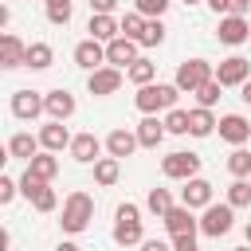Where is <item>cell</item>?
Here are the masks:
<instances>
[{"label": "cell", "mask_w": 251, "mask_h": 251, "mask_svg": "<svg viewBox=\"0 0 251 251\" xmlns=\"http://www.w3.org/2000/svg\"><path fill=\"white\" fill-rule=\"evenodd\" d=\"M114 243L118 247H141L145 243V224H141V208L133 204V200H126V204H118V212H114Z\"/></svg>", "instance_id": "6da1fadb"}, {"label": "cell", "mask_w": 251, "mask_h": 251, "mask_svg": "<svg viewBox=\"0 0 251 251\" xmlns=\"http://www.w3.org/2000/svg\"><path fill=\"white\" fill-rule=\"evenodd\" d=\"M90 220H94V196L82 192V188L67 192V200H63V220H59L63 231H67V235H78V231L90 227Z\"/></svg>", "instance_id": "7a4b0ae2"}, {"label": "cell", "mask_w": 251, "mask_h": 251, "mask_svg": "<svg viewBox=\"0 0 251 251\" xmlns=\"http://www.w3.org/2000/svg\"><path fill=\"white\" fill-rule=\"evenodd\" d=\"M176 98H180L176 82H149V86H137L133 106L141 114H161V110H176Z\"/></svg>", "instance_id": "3957f363"}, {"label": "cell", "mask_w": 251, "mask_h": 251, "mask_svg": "<svg viewBox=\"0 0 251 251\" xmlns=\"http://www.w3.org/2000/svg\"><path fill=\"white\" fill-rule=\"evenodd\" d=\"M216 78V67L208 63V59H184L180 67H176V75H173V82H176V90L180 94H196L204 82H212Z\"/></svg>", "instance_id": "277c9868"}, {"label": "cell", "mask_w": 251, "mask_h": 251, "mask_svg": "<svg viewBox=\"0 0 251 251\" xmlns=\"http://www.w3.org/2000/svg\"><path fill=\"white\" fill-rule=\"evenodd\" d=\"M235 227V208L224 200V204H208L204 212H200V235H208V239H220V235H227Z\"/></svg>", "instance_id": "5b68a950"}, {"label": "cell", "mask_w": 251, "mask_h": 251, "mask_svg": "<svg viewBox=\"0 0 251 251\" xmlns=\"http://www.w3.org/2000/svg\"><path fill=\"white\" fill-rule=\"evenodd\" d=\"M20 192H24V196L31 200V208H35V212H43V216L59 208V196H55V188H51L47 180H39V176H31L27 169H24V176H20Z\"/></svg>", "instance_id": "8992f818"}, {"label": "cell", "mask_w": 251, "mask_h": 251, "mask_svg": "<svg viewBox=\"0 0 251 251\" xmlns=\"http://www.w3.org/2000/svg\"><path fill=\"white\" fill-rule=\"evenodd\" d=\"M161 173L169 180H192V176H200V157L188 149H176V153L161 157Z\"/></svg>", "instance_id": "52a82bcc"}, {"label": "cell", "mask_w": 251, "mask_h": 251, "mask_svg": "<svg viewBox=\"0 0 251 251\" xmlns=\"http://www.w3.org/2000/svg\"><path fill=\"white\" fill-rule=\"evenodd\" d=\"M39 114H47V98L39 94V90H12V118H20V122H35Z\"/></svg>", "instance_id": "ba28073f"}, {"label": "cell", "mask_w": 251, "mask_h": 251, "mask_svg": "<svg viewBox=\"0 0 251 251\" xmlns=\"http://www.w3.org/2000/svg\"><path fill=\"white\" fill-rule=\"evenodd\" d=\"M216 82H220V86H243V82H251V63H247L243 55H227V59H220V67H216Z\"/></svg>", "instance_id": "9c48e42d"}, {"label": "cell", "mask_w": 251, "mask_h": 251, "mask_svg": "<svg viewBox=\"0 0 251 251\" xmlns=\"http://www.w3.org/2000/svg\"><path fill=\"white\" fill-rule=\"evenodd\" d=\"M122 82H126V75H122L118 67H98L94 75H86V90H90L94 98H110V94H118Z\"/></svg>", "instance_id": "30bf717a"}, {"label": "cell", "mask_w": 251, "mask_h": 251, "mask_svg": "<svg viewBox=\"0 0 251 251\" xmlns=\"http://www.w3.org/2000/svg\"><path fill=\"white\" fill-rule=\"evenodd\" d=\"M216 39L227 43V47L247 43V39H251V24H247V16H220V24H216Z\"/></svg>", "instance_id": "8fae6325"}, {"label": "cell", "mask_w": 251, "mask_h": 251, "mask_svg": "<svg viewBox=\"0 0 251 251\" xmlns=\"http://www.w3.org/2000/svg\"><path fill=\"white\" fill-rule=\"evenodd\" d=\"M141 43H133V39H126V35H118L114 43H106V67H118V71H129V63H137L141 55Z\"/></svg>", "instance_id": "7c38bea8"}, {"label": "cell", "mask_w": 251, "mask_h": 251, "mask_svg": "<svg viewBox=\"0 0 251 251\" xmlns=\"http://www.w3.org/2000/svg\"><path fill=\"white\" fill-rule=\"evenodd\" d=\"M75 67H82L86 75H94L98 67H106V43H98V39H82V43H75Z\"/></svg>", "instance_id": "4fadbf2b"}, {"label": "cell", "mask_w": 251, "mask_h": 251, "mask_svg": "<svg viewBox=\"0 0 251 251\" xmlns=\"http://www.w3.org/2000/svg\"><path fill=\"white\" fill-rule=\"evenodd\" d=\"M180 204L192 208V212H204L208 204H216V200H212V180H204V176L184 180V188H180Z\"/></svg>", "instance_id": "5bb4252c"}, {"label": "cell", "mask_w": 251, "mask_h": 251, "mask_svg": "<svg viewBox=\"0 0 251 251\" xmlns=\"http://www.w3.org/2000/svg\"><path fill=\"white\" fill-rule=\"evenodd\" d=\"M216 129H220V137H224L231 149H239V145H247V141H251V122H247L243 114H224Z\"/></svg>", "instance_id": "9a60e30c"}, {"label": "cell", "mask_w": 251, "mask_h": 251, "mask_svg": "<svg viewBox=\"0 0 251 251\" xmlns=\"http://www.w3.org/2000/svg\"><path fill=\"white\" fill-rule=\"evenodd\" d=\"M43 98H47V118H51V122H67V118H75V110H78V102H75V94H71L67 86L47 90Z\"/></svg>", "instance_id": "2e32d148"}, {"label": "cell", "mask_w": 251, "mask_h": 251, "mask_svg": "<svg viewBox=\"0 0 251 251\" xmlns=\"http://www.w3.org/2000/svg\"><path fill=\"white\" fill-rule=\"evenodd\" d=\"M35 137H39V145H43L47 153H63V149H71V141H75V133L67 129V122H47Z\"/></svg>", "instance_id": "e0dca14e"}, {"label": "cell", "mask_w": 251, "mask_h": 251, "mask_svg": "<svg viewBox=\"0 0 251 251\" xmlns=\"http://www.w3.org/2000/svg\"><path fill=\"white\" fill-rule=\"evenodd\" d=\"M165 231L176 239V235H196L200 231V220L192 216V208H184V204H176V208H169V216H165Z\"/></svg>", "instance_id": "ac0fdd59"}, {"label": "cell", "mask_w": 251, "mask_h": 251, "mask_svg": "<svg viewBox=\"0 0 251 251\" xmlns=\"http://www.w3.org/2000/svg\"><path fill=\"white\" fill-rule=\"evenodd\" d=\"M24 59H27V43H24L20 35L4 31V35H0V67H4V71H16V67H24Z\"/></svg>", "instance_id": "d6986e66"}, {"label": "cell", "mask_w": 251, "mask_h": 251, "mask_svg": "<svg viewBox=\"0 0 251 251\" xmlns=\"http://www.w3.org/2000/svg\"><path fill=\"white\" fill-rule=\"evenodd\" d=\"M133 133H137V145H141V149H157V145L165 141V133H169V129H165V118L145 114V118L137 122V129H133Z\"/></svg>", "instance_id": "ffe728a7"}, {"label": "cell", "mask_w": 251, "mask_h": 251, "mask_svg": "<svg viewBox=\"0 0 251 251\" xmlns=\"http://www.w3.org/2000/svg\"><path fill=\"white\" fill-rule=\"evenodd\" d=\"M137 149H141V145H137V133H133V129H122V126H118V129L106 133V157H118V161H122V157H133Z\"/></svg>", "instance_id": "44dd1931"}, {"label": "cell", "mask_w": 251, "mask_h": 251, "mask_svg": "<svg viewBox=\"0 0 251 251\" xmlns=\"http://www.w3.org/2000/svg\"><path fill=\"white\" fill-rule=\"evenodd\" d=\"M102 149H106V141H98L94 133H75V141H71V157L78 165H94L102 157Z\"/></svg>", "instance_id": "7402d4cb"}, {"label": "cell", "mask_w": 251, "mask_h": 251, "mask_svg": "<svg viewBox=\"0 0 251 251\" xmlns=\"http://www.w3.org/2000/svg\"><path fill=\"white\" fill-rule=\"evenodd\" d=\"M86 31H90V39H98V43H114V39L122 35V20H114V16H90Z\"/></svg>", "instance_id": "603a6c76"}, {"label": "cell", "mask_w": 251, "mask_h": 251, "mask_svg": "<svg viewBox=\"0 0 251 251\" xmlns=\"http://www.w3.org/2000/svg\"><path fill=\"white\" fill-rule=\"evenodd\" d=\"M216 126H220V118H216L212 110H204V106H192V110H188V133H192V137H212Z\"/></svg>", "instance_id": "cb8c5ba5"}, {"label": "cell", "mask_w": 251, "mask_h": 251, "mask_svg": "<svg viewBox=\"0 0 251 251\" xmlns=\"http://www.w3.org/2000/svg\"><path fill=\"white\" fill-rule=\"evenodd\" d=\"M27 173L51 184V180L59 176V157H55V153H47V149H39V153H35V157L27 161Z\"/></svg>", "instance_id": "d4e9b609"}, {"label": "cell", "mask_w": 251, "mask_h": 251, "mask_svg": "<svg viewBox=\"0 0 251 251\" xmlns=\"http://www.w3.org/2000/svg\"><path fill=\"white\" fill-rule=\"evenodd\" d=\"M39 149H43V145H39V137H31V133H12V137H8V157H16V161H31Z\"/></svg>", "instance_id": "484cf974"}, {"label": "cell", "mask_w": 251, "mask_h": 251, "mask_svg": "<svg viewBox=\"0 0 251 251\" xmlns=\"http://www.w3.org/2000/svg\"><path fill=\"white\" fill-rule=\"evenodd\" d=\"M90 169H94V184H102V188L118 184V176H122V161L118 157H98Z\"/></svg>", "instance_id": "4316f807"}, {"label": "cell", "mask_w": 251, "mask_h": 251, "mask_svg": "<svg viewBox=\"0 0 251 251\" xmlns=\"http://www.w3.org/2000/svg\"><path fill=\"white\" fill-rule=\"evenodd\" d=\"M169 208H176L169 188H149V192H145V212H153L157 220H165V216H169Z\"/></svg>", "instance_id": "83f0119b"}, {"label": "cell", "mask_w": 251, "mask_h": 251, "mask_svg": "<svg viewBox=\"0 0 251 251\" xmlns=\"http://www.w3.org/2000/svg\"><path fill=\"white\" fill-rule=\"evenodd\" d=\"M51 63H55L51 43H27V59H24V67H31V71H47Z\"/></svg>", "instance_id": "f1b7e54d"}, {"label": "cell", "mask_w": 251, "mask_h": 251, "mask_svg": "<svg viewBox=\"0 0 251 251\" xmlns=\"http://www.w3.org/2000/svg\"><path fill=\"white\" fill-rule=\"evenodd\" d=\"M126 78H129V82H133V86H149V82H153V78H157V63H153V59H145V55H141V59H137V63H129V71H126Z\"/></svg>", "instance_id": "f546056e"}, {"label": "cell", "mask_w": 251, "mask_h": 251, "mask_svg": "<svg viewBox=\"0 0 251 251\" xmlns=\"http://www.w3.org/2000/svg\"><path fill=\"white\" fill-rule=\"evenodd\" d=\"M227 173L235 176V180H251V149H231L227 153Z\"/></svg>", "instance_id": "4dcf8cb0"}, {"label": "cell", "mask_w": 251, "mask_h": 251, "mask_svg": "<svg viewBox=\"0 0 251 251\" xmlns=\"http://www.w3.org/2000/svg\"><path fill=\"white\" fill-rule=\"evenodd\" d=\"M43 12H47V24L67 27L71 16H75V0H51V4H43Z\"/></svg>", "instance_id": "1f68e13d"}, {"label": "cell", "mask_w": 251, "mask_h": 251, "mask_svg": "<svg viewBox=\"0 0 251 251\" xmlns=\"http://www.w3.org/2000/svg\"><path fill=\"white\" fill-rule=\"evenodd\" d=\"M145 24H149V20H145L141 12H126V16H122V35H126V39H133V43H141Z\"/></svg>", "instance_id": "d6a6232c"}, {"label": "cell", "mask_w": 251, "mask_h": 251, "mask_svg": "<svg viewBox=\"0 0 251 251\" xmlns=\"http://www.w3.org/2000/svg\"><path fill=\"white\" fill-rule=\"evenodd\" d=\"M227 204L231 208H251V180H231L227 184Z\"/></svg>", "instance_id": "836d02e7"}, {"label": "cell", "mask_w": 251, "mask_h": 251, "mask_svg": "<svg viewBox=\"0 0 251 251\" xmlns=\"http://www.w3.org/2000/svg\"><path fill=\"white\" fill-rule=\"evenodd\" d=\"M169 4L173 0H133V12H141L145 20H161L169 12Z\"/></svg>", "instance_id": "e575fe53"}, {"label": "cell", "mask_w": 251, "mask_h": 251, "mask_svg": "<svg viewBox=\"0 0 251 251\" xmlns=\"http://www.w3.org/2000/svg\"><path fill=\"white\" fill-rule=\"evenodd\" d=\"M165 31H169L165 20H149L145 24V35H141V47H161L165 43Z\"/></svg>", "instance_id": "d590c367"}, {"label": "cell", "mask_w": 251, "mask_h": 251, "mask_svg": "<svg viewBox=\"0 0 251 251\" xmlns=\"http://www.w3.org/2000/svg\"><path fill=\"white\" fill-rule=\"evenodd\" d=\"M220 90H224V86H220L216 78H212V82H204V86L196 90V106H204V110H212V106L220 102Z\"/></svg>", "instance_id": "8d00e7d4"}, {"label": "cell", "mask_w": 251, "mask_h": 251, "mask_svg": "<svg viewBox=\"0 0 251 251\" xmlns=\"http://www.w3.org/2000/svg\"><path fill=\"white\" fill-rule=\"evenodd\" d=\"M165 129H169V133H188V110H180V106L169 110V114H165Z\"/></svg>", "instance_id": "74e56055"}, {"label": "cell", "mask_w": 251, "mask_h": 251, "mask_svg": "<svg viewBox=\"0 0 251 251\" xmlns=\"http://www.w3.org/2000/svg\"><path fill=\"white\" fill-rule=\"evenodd\" d=\"M16 192H20V180L0 176V204H12V200H16Z\"/></svg>", "instance_id": "f35d334b"}, {"label": "cell", "mask_w": 251, "mask_h": 251, "mask_svg": "<svg viewBox=\"0 0 251 251\" xmlns=\"http://www.w3.org/2000/svg\"><path fill=\"white\" fill-rule=\"evenodd\" d=\"M118 0H90V16H114Z\"/></svg>", "instance_id": "ab89813d"}, {"label": "cell", "mask_w": 251, "mask_h": 251, "mask_svg": "<svg viewBox=\"0 0 251 251\" xmlns=\"http://www.w3.org/2000/svg\"><path fill=\"white\" fill-rule=\"evenodd\" d=\"M173 251H200L196 247V235H176L173 239Z\"/></svg>", "instance_id": "60d3db41"}, {"label": "cell", "mask_w": 251, "mask_h": 251, "mask_svg": "<svg viewBox=\"0 0 251 251\" xmlns=\"http://www.w3.org/2000/svg\"><path fill=\"white\" fill-rule=\"evenodd\" d=\"M251 12V0H231V8H227V16H247Z\"/></svg>", "instance_id": "b9f144b4"}, {"label": "cell", "mask_w": 251, "mask_h": 251, "mask_svg": "<svg viewBox=\"0 0 251 251\" xmlns=\"http://www.w3.org/2000/svg\"><path fill=\"white\" fill-rule=\"evenodd\" d=\"M141 251H173V243H165V239H145Z\"/></svg>", "instance_id": "7bdbcfd3"}, {"label": "cell", "mask_w": 251, "mask_h": 251, "mask_svg": "<svg viewBox=\"0 0 251 251\" xmlns=\"http://www.w3.org/2000/svg\"><path fill=\"white\" fill-rule=\"evenodd\" d=\"M204 4H208L216 16H227V8H231V0H204Z\"/></svg>", "instance_id": "ee69618b"}, {"label": "cell", "mask_w": 251, "mask_h": 251, "mask_svg": "<svg viewBox=\"0 0 251 251\" xmlns=\"http://www.w3.org/2000/svg\"><path fill=\"white\" fill-rule=\"evenodd\" d=\"M8 247H12V231H8V227H0V251H8Z\"/></svg>", "instance_id": "f6af8a7d"}, {"label": "cell", "mask_w": 251, "mask_h": 251, "mask_svg": "<svg viewBox=\"0 0 251 251\" xmlns=\"http://www.w3.org/2000/svg\"><path fill=\"white\" fill-rule=\"evenodd\" d=\"M55 251H82V247H78V243H71V239H63V243H59Z\"/></svg>", "instance_id": "bcb514c9"}, {"label": "cell", "mask_w": 251, "mask_h": 251, "mask_svg": "<svg viewBox=\"0 0 251 251\" xmlns=\"http://www.w3.org/2000/svg\"><path fill=\"white\" fill-rule=\"evenodd\" d=\"M239 98H243V102L251 106V82H243V86H239Z\"/></svg>", "instance_id": "7dc6e473"}, {"label": "cell", "mask_w": 251, "mask_h": 251, "mask_svg": "<svg viewBox=\"0 0 251 251\" xmlns=\"http://www.w3.org/2000/svg\"><path fill=\"white\" fill-rule=\"evenodd\" d=\"M243 239H247V247H251V220L243 224Z\"/></svg>", "instance_id": "c3c4849f"}, {"label": "cell", "mask_w": 251, "mask_h": 251, "mask_svg": "<svg viewBox=\"0 0 251 251\" xmlns=\"http://www.w3.org/2000/svg\"><path fill=\"white\" fill-rule=\"evenodd\" d=\"M184 4H200V0H184Z\"/></svg>", "instance_id": "681fc988"}, {"label": "cell", "mask_w": 251, "mask_h": 251, "mask_svg": "<svg viewBox=\"0 0 251 251\" xmlns=\"http://www.w3.org/2000/svg\"><path fill=\"white\" fill-rule=\"evenodd\" d=\"M235 251H251V247H235Z\"/></svg>", "instance_id": "f907efd6"}, {"label": "cell", "mask_w": 251, "mask_h": 251, "mask_svg": "<svg viewBox=\"0 0 251 251\" xmlns=\"http://www.w3.org/2000/svg\"><path fill=\"white\" fill-rule=\"evenodd\" d=\"M43 4H51V0H43Z\"/></svg>", "instance_id": "816d5d0a"}]
</instances>
